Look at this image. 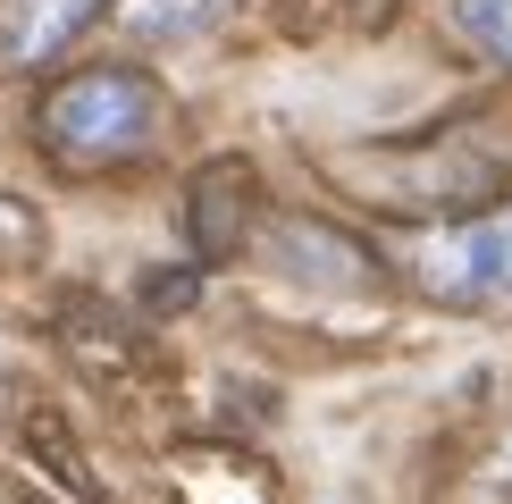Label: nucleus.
Instances as JSON below:
<instances>
[{"mask_svg": "<svg viewBox=\"0 0 512 504\" xmlns=\"http://www.w3.org/2000/svg\"><path fill=\"white\" fill-rule=\"evenodd\" d=\"M202 294V269H143V286H135V303L152 311V320H168V311H185Z\"/></svg>", "mask_w": 512, "mask_h": 504, "instance_id": "obj_8", "label": "nucleus"}, {"mask_svg": "<svg viewBox=\"0 0 512 504\" xmlns=\"http://www.w3.org/2000/svg\"><path fill=\"white\" fill-rule=\"evenodd\" d=\"M445 17H454V34L471 42L479 59L512 68V0H445Z\"/></svg>", "mask_w": 512, "mask_h": 504, "instance_id": "obj_6", "label": "nucleus"}, {"mask_svg": "<svg viewBox=\"0 0 512 504\" xmlns=\"http://www.w3.org/2000/svg\"><path fill=\"white\" fill-rule=\"evenodd\" d=\"M261 252H269L277 278L319 286V294H361V286H378V252L361 244V236H345V227H328V219H277Z\"/></svg>", "mask_w": 512, "mask_h": 504, "instance_id": "obj_3", "label": "nucleus"}, {"mask_svg": "<svg viewBox=\"0 0 512 504\" xmlns=\"http://www.w3.org/2000/svg\"><path fill=\"white\" fill-rule=\"evenodd\" d=\"M101 9H110V0H0V68L26 76L42 59H59Z\"/></svg>", "mask_w": 512, "mask_h": 504, "instance_id": "obj_5", "label": "nucleus"}, {"mask_svg": "<svg viewBox=\"0 0 512 504\" xmlns=\"http://www.w3.org/2000/svg\"><path fill=\"white\" fill-rule=\"evenodd\" d=\"M227 17V0H135L143 34H210Z\"/></svg>", "mask_w": 512, "mask_h": 504, "instance_id": "obj_7", "label": "nucleus"}, {"mask_svg": "<svg viewBox=\"0 0 512 504\" xmlns=\"http://www.w3.org/2000/svg\"><path fill=\"white\" fill-rule=\"evenodd\" d=\"M17 244H34V210L0 194V252H17Z\"/></svg>", "mask_w": 512, "mask_h": 504, "instance_id": "obj_9", "label": "nucleus"}, {"mask_svg": "<svg viewBox=\"0 0 512 504\" xmlns=\"http://www.w3.org/2000/svg\"><path fill=\"white\" fill-rule=\"evenodd\" d=\"M244 236H252V177L244 160H210L185 185V244H194V261H227Z\"/></svg>", "mask_w": 512, "mask_h": 504, "instance_id": "obj_4", "label": "nucleus"}, {"mask_svg": "<svg viewBox=\"0 0 512 504\" xmlns=\"http://www.w3.org/2000/svg\"><path fill=\"white\" fill-rule=\"evenodd\" d=\"M42 152L68 160V168H118V160H143L168 126V93L143 68H76L42 93Z\"/></svg>", "mask_w": 512, "mask_h": 504, "instance_id": "obj_1", "label": "nucleus"}, {"mask_svg": "<svg viewBox=\"0 0 512 504\" xmlns=\"http://www.w3.org/2000/svg\"><path fill=\"white\" fill-rule=\"evenodd\" d=\"M420 286L445 303H512V202L437 227L420 244Z\"/></svg>", "mask_w": 512, "mask_h": 504, "instance_id": "obj_2", "label": "nucleus"}]
</instances>
